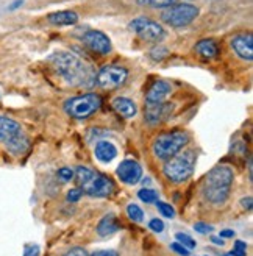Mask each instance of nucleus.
I'll return each instance as SVG.
<instances>
[{"label":"nucleus","mask_w":253,"mask_h":256,"mask_svg":"<svg viewBox=\"0 0 253 256\" xmlns=\"http://www.w3.org/2000/svg\"><path fill=\"white\" fill-rule=\"evenodd\" d=\"M64 256H90V254H88L86 250L82 248V247H74V248H70Z\"/></svg>","instance_id":"nucleus-35"},{"label":"nucleus","mask_w":253,"mask_h":256,"mask_svg":"<svg viewBox=\"0 0 253 256\" xmlns=\"http://www.w3.org/2000/svg\"><path fill=\"white\" fill-rule=\"evenodd\" d=\"M241 203H242V206H244V208H247V210H252V197L242 198V200H241Z\"/></svg>","instance_id":"nucleus-38"},{"label":"nucleus","mask_w":253,"mask_h":256,"mask_svg":"<svg viewBox=\"0 0 253 256\" xmlns=\"http://www.w3.org/2000/svg\"><path fill=\"white\" fill-rule=\"evenodd\" d=\"M102 105V98L100 96L90 92V94H83L69 98L64 104V111L74 119H88L90 116L100 108Z\"/></svg>","instance_id":"nucleus-6"},{"label":"nucleus","mask_w":253,"mask_h":256,"mask_svg":"<svg viewBox=\"0 0 253 256\" xmlns=\"http://www.w3.org/2000/svg\"><path fill=\"white\" fill-rule=\"evenodd\" d=\"M119 230H120V222H119V219L114 214L105 216L97 225V233H98V236H102V238L114 234V233L119 232Z\"/></svg>","instance_id":"nucleus-16"},{"label":"nucleus","mask_w":253,"mask_h":256,"mask_svg":"<svg viewBox=\"0 0 253 256\" xmlns=\"http://www.w3.org/2000/svg\"><path fill=\"white\" fill-rule=\"evenodd\" d=\"M246 250H247V244L242 240H236L234 242V248L228 253L230 256H246Z\"/></svg>","instance_id":"nucleus-28"},{"label":"nucleus","mask_w":253,"mask_h":256,"mask_svg":"<svg viewBox=\"0 0 253 256\" xmlns=\"http://www.w3.org/2000/svg\"><path fill=\"white\" fill-rule=\"evenodd\" d=\"M126 78H128V70L122 66H116V64H111V66H105L97 75V84L104 89H118L120 88Z\"/></svg>","instance_id":"nucleus-8"},{"label":"nucleus","mask_w":253,"mask_h":256,"mask_svg":"<svg viewBox=\"0 0 253 256\" xmlns=\"http://www.w3.org/2000/svg\"><path fill=\"white\" fill-rule=\"evenodd\" d=\"M40 254H41L40 246H36V244H28V246H25L24 256H40Z\"/></svg>","instance_id":"nucleus-29"},{"label":"nucleus","mask_w":253,"mask_h":256,"mask_svg":"<svg viewBox=\"0 0 253 256\" xmlns=\"http://www.w3.org/2000/svg\"><path fill=\"white\" fill-rule=\"evenodd\" d=\"M136 4L150 8H169L176 4V0H136Z\"/></svg>","instance_id":"nucleus-22"},{"label":"nucleus","mask_w":253,"mask_h":256,"mask_svg":"<svg viewBox=\"0 0 253 256\" xmlns=\"http://www.w3.org/2000/svg\"><path fill=\"white\" fill-rule=\"evenodd\" d=\"M126 214H128V217L133 220V222H142V219H144V212H142V210L138 206V204H128L126 206Z\"/></svg>","instance_id":"nucleus-24"},{"label":"nucleus","mask_w":253,"mask_h":256,"mask_svg":"<svg viewBox=\"0 0 253 256\" xmlns=\"http://www.w3.org/2000/svg\"><path fill=\"white\" fill-rule=\"evenodd\" d=\"M196 52L205 60H214L219 55V46L212 40H202L196 44Z\"/></svg>","instance_id":"nucleus-19"},{"label":"nucleus","mask_w":253,"mask_h":256,"mask_svg":"<svg viewBox=\"0 0 253 256\" xmlns=\"http://www.w3.org/2000/svg\"><path fill=\"white\" fill-rule=\"evenodd\" d=\"M20 132L22 126L19 125V122L12 120L6 116H0V140L2 142H6L8 139L19 134Z\"/></svg>","instance_id":"nucleus-17"},{"label":"nucleus","mask_w":253,"mask_h":256,"mask_svg":"<svg viewBox=\"0 0 253 256\" xmlns=\"http://www.w3.org/2000/svg\"><path fill=\"white\" fill-rule=\"evenodd\" d=\"M112 108H114V111L125 119L134 118L136 112H138L136 104L126 97H116L114 100H112Z\"/></svg>","instance_id":"nucleus-15"},{"label":"nucleus","mask_w":253,"mask_h":256,"mask_svg":"<svg viewBox=\"0 0 253 256\" xmlns=\"http://www.w3.org/2000/svg\"><path fill=\"white\" fill-rule=\"evenodd\" d=\"M148 228L152 230V232H155V233H161L162 230H164V224L160 219H152L148 222Z\"/></svg>","instance_id":"nucleus-33"},{"label":"nucleus","mask_w":253,"mask_h":256,"mask_svg":"<svg viewBox=\"0 0 253 256\" xmlns=\"http://www.w3.org/2000/svg\"><path fill=\"white\" fill-rule=\"evenodd\" d=\"M225 256H230V254H225Z\"/></svg>","instance_id":"nucleus-40"},{"label":"nucleus","mask_w":253,"mask_h":256,"mask_svg":"<svg viewBox=\"0 0 253 256\" xmlns=\"http://www.w3.org/2000/svg\"><path fill=\"white\" fill-rule=\"evenodd\" d=\"M156 208L161 212V216L168 217V219H174L175 217V210L170 206V203H164V202H158L156 203Z\"/></svg>","instance_id":"nucleus-26"},{"label":"nucleus","mask_w":253,"mask_h":256,"mask_svg":"<svg viewBox=\"0 0 253 256\" xmlns=\"http://www.w3.org/2000/svg\"><path fill=\"white\" fill-rule=\"evenodd\" d=\"M172 88L168 82H162V80H156L154 84H152L147 89V94H146V102L147 105L152 104H161V102L166 100V97L170 94Z\"/></svg>","instance_id":"nucleus-12"},{"label":"nucleus","mask_w":253,"mask_h":256,"mask_svg":"<svg viewBox=\"0 0 253 256\" xmlns=\"http://www.w3.org/2000/svg\"><path fill=\"white\" fill-rule=\"evenodd\" d=\"M116 172H118V176L120 178V182H124L125 184H132V186L139 183L142 178V168L139 166V162L133 160L122 161Z\"/></svg>","instance_id":"nucleus-10"},{"label":"nucleus","mask_w":253,"mask_h":256,"mask_svg":"<svg viewBox=\"0 0 253 256\" xmlns=\"http://www.w3.org/2000/svg\"><path fill=\"white\" fill-rule=\"evenodd\" d=\"M211 240H212L216 246H224V244H225V242L222 240V238H216V236H214V238H211Z\"/></svg>","instance_id":"nucleus-39"},{"label":"nucleus","mask_w":253,"mask_h":256,"mask_svg":"<svg viewBox=\"0 0 253 256\" xmlns=\"http://www.w3.org/2000/svg\"><path fill=\"white\" fill-rule=\"evenodd\" d=\"M168 48L166 47H161V46H158V47H154L150 50V58L152 60H155V61H161L162 58H166L168 56Z\"/></svg>","instance_id":"nucleus-27"},{"label":"nucleus","mask_w":253,"mask_h":256,"mask_svg":"<svg viewBox=\"0 0 253 256\" xmlns=\"http://www.w3.org/2000/svg\"><path fill=\"white\" fill-rule=\"evenodd\" d=\"M194 230H196L197 233H200V234H208V233L212 232V226L208 225V224H204V222H197L194 225Z\"/></svg>","instance_id":"nucleus-30"},{"label":"nucleus","mask_w":253,"mask_h":256,"mask_svg":"<svg viewBox=\"0 0 253 256\" xmlns=\"http://www.w3.org/2000/svg\"><path fill=\"white\" fill-rule=\"evenodd\" d=\"M232 47L239 58L246 61L253 60V38L250 33L247 34H236L232 38Z\"/></svg>","instance_id":"nucleus-11"},{"label":"nucleus","mask_w":253,"mask_h":256,"mask_svg":"<svg viewBox=\"0 0 253 256\" xmlns=\"http://www.w3.org/2000/svg\"><path fill=\"white\" fill-rule=\"evenodd\" d=\"M78 20V14L75 11H58V12H52L48 14V22L54 25H74Z\"/></svg>","instance_id":"nucleus-20"},{"label":"nucleus","mask_w":253,"mask_h":256,"mask_svg":"<svg viewBox=\"0 0 253 256\" xmlns=\"http://www.w3.org/2000/svg\"><path fill=\"white\" fill-rule=\"evenodd\" d=\"M138 197L139 200H142L144 203H154V202H158V194L156 190L154 189H148V188H144L138 192Z\"/></svg>","instance_id":"nucleus-23"},{"label":"nucleus","mask_w":253,"mask_h":256,"mask_svg":"<svg viewBox=\"0 0 253 256\" xmlns=\"http://www.w3.org/2000/svg\"><path fill=\"white\" fill-rule=\"evenodd\" d=\"M82 196H83V190L82 189H70L68 192V200L70 203H75V202H78L82 198Z\"/></svg>","instance_id":"nucleus-32"},{"label":"nucleus","mask_w":253,"mask_h":256,"mask_svg":"<svg viewBox=\"0 0 253 256\" xmlns=\"http://www.w3.org/2000/svg\"><path fill=\"white\" fill-rule=\"evenodd\" d=\"M83 44L92 50V52L98 54V55H108L111 52V41L110 38L98 32V30H88L84 34H83Z\"/></svg>","instance_id":"nucleus-9"},{"label":"nucleus","mask_w":253,"mask_h":256,"mask_svg":"<svg viewBox=\"0 0 253 256\" xmlns=\"http://www.w3.org/2000/svg\"><path fill=\"white\" fill-rule=\"evenodd\" d=\"M75 175H77V182L82 190H84L88 196L108 197L114 192V183L104 174L94 172L84 168V166H78L77 170H75Z\"/></svg>","instance_id":"nucleus-3"},{"label":"nucleus","mask_w":253,"mask_h":256,"mask_svg":"<svg viewBox=\"0 0 253 256\" xmlns=\"http://www.w3.org/2000/svg\"><path fill=\"white\" fill-rule=\"evenodd\" d=\"M91 256H119V254L114 250H100V252H94Z\"/></svg>","instance_id":"nucleus-36"},{"label":"nucleus","mask_w":253,"mask_h":256,"mask_svg":"<svg viewBox=\"0 0 253 256\" xmlns=\"http://www.w3.org/2000/svg\"><path fill=\"white\" fill-rule=\"evenodd\" d=\"M172 111V106L169 104H152V105H147V110H146V120L152 125L155 124H160L162 119H166L169 116V112Z\"/></svg>","instance_id":"nucleus-14"},{"label":"nucleus","mask_w":253,"mask_h":256,"mask_svg":"<svg viewBox=\"0 0 253 256\" xmlns=\"http://www.w3.org/2000/svg\"><path fill=\"white\" fill-rule=\"evenodd\" d=\"M196 166V156L192 152H183L176 153L172 158L168 160V162L164 164L162 172L168 176V180L172 183H183L189 180L194 172Z\"/></svg>","instance_id":"nucleus-4"},{"label":"nucleus","mask_w":253,"mask_h":256,"mask_svg":"<svg viewBox=\"0 0 253 256\" xmlns=\"http://www.w3.org/2000/svg\"><path fill=\"white\" fill-rule=\"evenodd\" d=\"M55 70L72 86L90 88L96 83V75L91 66L80 56L70 52H56L48 58Z\"/></svg>","instance_id":"nucleus-1"},{"label":"nucleus","mask_w":253,"mask_h":256,"mask_svg":"<svg viewBox=\"0 0 253 256\" xmlns=\"http://www.w3.org/2000/svg\"><path fill=\"white\" fill-rule=\"evenodd\" d=\"M170 248L180 256H189V250L186 247H183L182 244H178V242H174V244H170Z\"/></svg>","instance_id":"nucleus-34"},{"label":"nucleus","mask_w":253,"mask_h":256,"mask_svg":"<svg viewBox=\"0 0 253 256\" xmlns=\"http://www.w3.org/2000/svg\"><path fill=\"white\" fill-rule=\"evenodd\" d=\"M96 158L102 162H111L112 160L116 158L118 155V148L116 146L110 142V140H98L97 146H96Z\"/></svg>","instance_id":"nucleus-18"},{"label":"nucleus","mask_w":253,"mask_h":256,"mask_svg":"<svg viewBox=\"0 0 253 256\" xmlns=\"http://www.w3.org/2000/svg\"><path fill=\"white\" fill-rule=\"evenodd\" d=\"M6 147L11 153H14V155H19V153H24L28 147V139L24 136V133L20 132L19 134L12 136L11 139L6 140Z\"/></svg>","instance_id":"nucleus-21"},{"label":"nucleus","mask_w":253,"mask_h":256,"mask_svg":"<svg viewBox=\"0 0 253 256\" xmlns=\"http://www.w3.org/2000/svg\"><path fill=\"white\" fill-rule=\"evenodd\" d=\"M189 140L188 133L184 132H169L160 134L154 142V153L160 160H169L176 155Z\"/></svg>","instance_id":"nucleus-5"},{"label":"nucleus","mask_w":253,"mask_h":256,"mask_svg":"<svg viewBox=\"0 0 253 256\" xmlns=\"http://www.w3.org/2000/svg\"><path fill=\"white\" fill-rule=\"evenodd\" d=\"M234 180V174L226 166H216L211 169L205 178L204 194L208 202L214 204H222L230 196V189Z\"/></svg>","instance_id":"nucleus-2"},{"label":"nucleus","mask_w":253,"mask_h":256,"mask_svg":"<svg viewBox=\"0 0 253 256\" xmlns=\"http://www.w3.org/2000/svg\"><path fill=\"white\" fill-rule=\"evenodd\" d=\"M58 176L61 178L62 182H70L72 178H74V172H72V169H69V168H61V169L58 170Z\"/></svg>","instance_id":"nucleus-31"},{"label":"nucleus","mask_w":253,"mask_h":256,"mask_svg":"<svg viewBox=\"0 0 253 256\" xmlns=\"http://www.w3.org/2000/svg\"><path fill=\"white\" fill-rule=\"evenodd\" d=\"M136 33L139 34V38H142L144 41H148V42H158L164 38V30L161 25L154 20H150V19H147L142 27Z\"/></svg>","instance_id":"nucleus-13"},{"label":"nucleus","mask_w":253,"mask_h":256,"mask_svg":"<svg viewBox=\"0 0 253 256\" xmlns=\"http://www.w3.org/2000/svg\"><path fill=\"white\" fill-rule=\"evenodd\" d=\"M198 16V8L191 4H175L162 11L161 19L164 24L170 25L174 28H182L191 24Z\"/></svg>","instance_id":"nucleus-7"},{"label":"nucleus","mask_w":253,"mask_h":256,"mask_svg":"<svg viewBox=\"0 0 253 256\" xmlns=\"http://www.w3.org/2000/svg\"><path fill=\"white\" fill-rule=\"evenodd\" d=\"M219 238H234V232L233 230H222Z\"/></svg>","instance_id":"nucleus-37"},{"label":"nucleus","mask_w":253,"mask_h":256,"mask_svg":"<svg viewBox=\"0 0 253 256\" xmlns=\"http://www.w3.org/2000/svg\"><path fill=\"white\" fill-rule=\"evenodd\" d=\"M175 239L178 240V244H182L183 247H186L188 250H192V248H196V246H197V242L189 236V234H186V233H176L175 234Z\"/></svg>","instance_id":"nucleus-25"}]
</instances>
